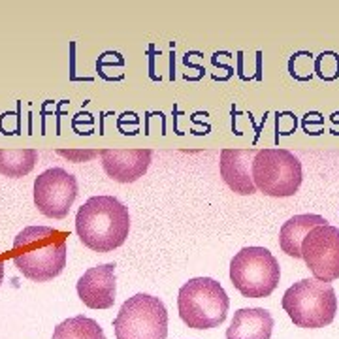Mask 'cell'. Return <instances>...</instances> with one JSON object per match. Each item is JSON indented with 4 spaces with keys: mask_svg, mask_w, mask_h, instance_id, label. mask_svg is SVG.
<instances>
[{
    "mask_svg": "<svg viewBox=\"0 0 339 339\" xmlns=\"http://www.w3.org/2000/svg\"><path fill=\"white\" fill-rule=\"evenodd\" d=\"M66 234L51 226H29L13 240V264L23 277L45 283L66 268Z\"/></svg>",
    "mask_w": 339,
    "mask_h": 339,
    "instance_id": "cell-1",
    "label": "cell"
},
{
    "mask_svg": "<svg viewBox=\"0 0 339 339\" xmlns=\"http://www.w3.org/2000/svg\"><path fill=\"white\" fill-rule=\"evenodd\" d=\"M130 232L128 207L115 196L89 198L75 215V234L94 253H111Z\"/></svg>",
    "mask_w": 339,
    "mask_h": 339,
    "instance_id": "cell-2",
    "label": "cell"
},
{
    "mask_svg": "<svg viewBox=\"0 0 339 339\" xmlns=\"http://www.w3.org/2000/svg\"><path fill=\"white\" fill-rule=\"evenodd\" d=\"M230 298L221 283L211 277L189 279L177 296L181 321L192 330H211L224 322Z\"/></svg>",
    "mask_w": 339,
    "mask_h": 339,
    "instance_id": "cell-3",
    "label": "cell"
},
{
    "mask_svg": "<svg viewBox=\"0 0 339 339\" xmlns=\"http://www.w3.org/2000/svg\"><path fill=\"white\" fill-rule=\"evenodd\" d=\"M283 309L298 328L317 330L332 324L337 313V296L330 283L302 279L283 296Z\"/></svg>",
    "mask_w": 339,
    "mask_h": 339,
    "instance_id": "cell-4",
    "label": "cell"
},
{
    "mask_svg": "<svg viewBox=\"0 0 339 339\" xmlns=\"http://www.w3.org/2000/svg\"><path fill=\"white\" fill-rule=\"evenodd\" d=\"M279 279L277 258L264 247H243L230 262V281L245 298H268Z\"/></svg>",
    "mask_w": 339,
    "mask_h": 339,
    "instance_id": "cell-5",
    "label": "cell"
},
{
    "mask_svg": "<svg viewBox=\"0 0 339 339\" xmlns=\"http://www.w3.org/2000/svg\"><path fill=\"white\" fill-rule=\"evenodd\" d=\"M302 162L286 149H258L253 161L256 191L271 198L294 196L302 185Z\"/></svg>",
    "mask_w": 339,
    "mask_h": 339,
    "instance_id": "cell-6",
    "label": "cell"
},
{
    "mask_svg": "<svg viewBox=\"0 0 339 339\" xmlns=\"http://www.w3.org/2000/svg\"><path fill=\"white\" fill-rule=\"evenodd\" d=\"M113 330L117 339H166V305L161 298L151 294H134L121 305Z\"/></svg>",
    "mask_w": 339,
    "mask_h": 339,
    "instance_id": "cell-7",
    "label": "cell"
},
{
    "mask_svg": "<svg viewBox=\"0 0 339 339\" xmlns=\"http://www.w3.org/2000/svg\"><path fill=\"white\" fill-rule=\"evenodd\" d=\"M77 198V179L62 168H49L34 181V203L42 215L64 219Z\"/></svg>",
    "mask_w": 339,
    "mask_h": 339,
    "instance_id": "cell-8",
    "label": "cell"
},
{
    "mask_svg": "<svg viewBox=\"0 0 339 339\" xmlns=\"http://www.w3.org/2000/svg\"><path fill=\"white\" fill-rule=\"evenodd\" d=\"M302 258L315 279L332 283L339 279V228L332 224L315 226L302 243Z\"/></svg>",
    "mask_w": 339,
    "mask_h": 339,
    "instance_id": "cell-9",
    "label": "cell"
},
{
    "mask_svg": "<svg viewBox=\"0 0 339 339\" xmlns=\"http://www.w3.org/2000/svg\"><path fill=\"white\" fill-rule=\"evenodd\" d=\"M77 296L87 307L110 309L115 303L117 283H115V264H102L87 270L77 281Z\"/></svg>",
    "mask_w": 339,
    "mask_h": 339,
    "instance_id": "cell-10",
    "label": "cell"
},
{
    "mask_svg": "<svg viewBox=\"0 0 339 339\" xmlns=\"http://www.w3.org/2000/svg\"><path fill=\"white\" fill-rule=\"evenodd\" d=\"M151 154L149 149H102L100 159L108 177L117 183H134L145 175Z\"/></svg>",
    "mask_w": 339,
    "mask_h": 339,
    "instance_id": "cell-11",
    "label": "cell"
},
{
    "mask_svg": "<svg viewBox=\"0 0 339 339\" xmlns=\"http://www.w3.org/2000/svg\"><path fill=\"white\" fill-rule=\"evenodd\" d=\"M256 149H222L219 159L222 181L230 187V191L241 196H249L256 192L253 181V161Z\"/></svg>",
    "mask_w": 339,
    "mask_h": 339,
    "instance_id": "cell-12",
    "label": "cell"
},
{
    "mask_svg": "<svg viewBox=\"0 0 339 339\" xmlns=\"http://www.w3.org/2000/svg\"><path fill=\"white\" fill-rule=\"evenodd\" d=\"M273 332V317L268 309H238L226 330V339H270Z\"/></svg>",
    "mask_w": 339,
    "mask_h": 339,
    "instance_id": "cell-13",
    "label": "cell"
},
{
    "mask_svg": "<svg viewBox=\"0 0 339 339\" xmlns=\"http://www.w3.org/2000/svg\"><path fill=\"white\" fill-rule=\"evenodd\" d=\"M328 224V221L321 215H294L284 222L279 230V245L284 254L292 258H302V243L305 236L315 228Z\"/></svg>",
    "mask_w": 339,
    "mask_h": 339,
    "instance_id": "cell-14",
    "label": "cell"
},
{
    "mask_svg": "<svg viewBox=\"0 0 339 339\" xmlns=\"http://www.w3.org/2000/svg\"><path fill=\"white\" fill-rule=\"evenodd\" d=\"M38 161L36 149H0V173L6 177H25Z\"/></svg>",
    "mask_w": 339,
    "mask_h": 339,
    "instance_id": "cell-15",
    "label": "cell"
},
{
    "mask_svg": "<svg viewBox=\"0 0 339 339\" xmlns=\"http://www.w3.org/2000/svg\"><path fill=\"white\" fill-rule=\"evenodd\" d=\"M51 339H106V333L96 321L77 315V317L62 321L53 330Z\"/></svg>",
    "mask_w": 339,
    "mask_h": 339,
    "instance_id": "cell-16",
    "label": "cell"
},
{
    "mask_svg": "<svg viewBox=\"0 0 339 339\" xmlns=\"http://www.w3.org/2000/svg\"><path fill=\"white\" fill-rule=\"evenodd\" d=\"M315 72L324 81H333L339 77V55L333 51H324L315 59Z\"/></svg>",
    "mask_w": 339,
    "mask_h": 339,
    "instance_id": "cell-17",
    "label": "cell"
},
{
    "mask_svg": "<svg viewBox=\"0 0 339 339\" xmlns=\"http://www.w3.org/2000/svg\"><path fill=\"white\" fill-rule=\"evenodd\" d=\"M57 153L72 162H89L100 154L98 151H93V149H59Z\"/></svg>",
    "mask_w": 339,
    "mask_h": 339,
    "instance_id": "cell-18",
    "label": "cell"
},
{
    "mask_svg": "<svg viewBox=\"0 0 339 339\" xmlns=\"http://www.w3.org/2000/svg\"><path fill=\"white\" fill-rule=\"evenodd\" d=\"M2 279H4V260L0 256V284H2Z\"/></svg>",
    "mask_w": 339,
    "mask_h": 339,
    "instance_id": "cell-19",
    "label": "cell"
}]
</instances>
